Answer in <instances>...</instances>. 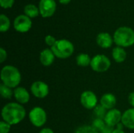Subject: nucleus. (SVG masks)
Masks as SVG:
<instances>
[{
    "label": "nucleus",
    "instance_id": "1",
    "mask_svg": "<svg viewBox=\"0 0 134 133\" xmlns=\"http://www.w3.org/2000/svg\"><path fill=\"white\" fill-rule=\"evenodd\" d=\"M26 116V111L18 103H9L2 110V118L9 125H16L22 122Z\"/></svg>",
    "mask_w": 134,
    "mask_h": 133
},
{
    "label": "nucleus",
    "instance_id": "2",
    "mask_svg": "<svg viewBox=\"0 0 134 133\" xmlns=\"http://www.w3.org/2000/svg\"><path fill=\"white\" fill-rule=\"evenodd\" d=\"M0 77L2 83L11 89L18 87L21 81V74L19 70L11 65H6L2 67Z\"/></svg>",
    "mask_w": 134,
    "mask_h": 133
},
{
    "label": "nucleus",
    "instance_id": "3",
    "mask_svg": "<svg viewBox=\"0 0 134 133\" xmlns=\"http://www.w3.org/2000/svg\"><path fill=\"white\" fill-rule=\"evenodd\" d=\"M114 42L119 47H129L134 44V31L128 27L118 28L114 34Z\"/></svg>",
    "mask_w": 134,
    "mask_h": 133
},
{
    "label": "nucleus",
    "instance_id": "4",
    "mask_svg": "<svg viewBox=\"0 0 134 133\" xmlns=\"http://www.w3.org/2000/svg\"><path fill=\"white\" fill-rule=\"evenodd\" d=\"M51 50L57 58L67 59L73 54L74 45L66 39L57 40L56 43L51 47Z\"/></svg>",
    "mask_w": 134,
    "mask_h": 133
},
{
    "label": "nucleus",
    "instance_id": "5",
    "mask_svg": "<svg viewBox=\"0 0 134 133\" xmlns=\"http://www.w3.org/2000/svg\"><path fill=\"white\" fill-rule=\"evenodd\" d=\"M90 67L96 72H105L111 67V61L106 56L98 54L92 58Z\"/></svg>",
    "mask_w": 134,
    "mask_h": 133
},
{
    "label": "nucleus",
    "instance_id": "6",
    "mask_svg": "<svg viewBox=\"0 0 134 133\" xmlns=\"http://www.w3.org/2000/svg\"><path fill=\"white\" fill-rule=\"evenodd\" d=\"M29 120L31 123L35 127L43 126L47 120V115L44 109L40 107H34L29 112Z\"/></svg>",
    "mask_w": 134,
    "mask_h": 133
},
{
    "label": "nucleus",
    "instance_id": "7",
    "mask_svg": "<svg viewBox=\"0 0 134 133\" xmlns=\"http://www.w3.org/2000/svg\"><path fill=\"white\" fill-rule=\"evenodd\" d=\"M80 102L86 109L92 110L97 106V97L92 91H85L81 94Z\"/></svg>",
    "mask_w": 134,
    "mask_h": 133
},
{
    "label": "nucleus",
    "instance_id": "8",
    "mask_svg": "<svg viewBox=\"0 0 134 133\" xmlns=\"http://www.w3.org/2000/svg\"><path fill=\"white\" fill-rule=\"evenodd\" d=\"M31 91L34 96L42 99L46 97L49 94V86L46 83L42 81H36L32 83Z\"/></svg>",
    "mask_w": 134,
    "mask_h": 133
},
{
    "label": "nucleus",
    "instance_id": "9",
    "mask_svg": "<svg viewBox=\"0 0 134 133\" xmlns=\"http://www.w3.org/2000/svg\"><path fill=\"white\" fill-rule=\"evenodd\" d=\"M14 28L19 32H27L31 27V21L29 16L25 15L17 16L14 20Z\"/></svg>",
    "mask_w": 134,
    "mask_h": 133
},
{
    "label": "nucleus",
    "instance_id": "10",
    "mask_svg": "<svg viewBox=\"0 0 134 133\" xmlns=\"http://www.w3.org/2000/svg\"><path fill=\"white\" fill-rule=\"evenodd\" d=\"M39 12L43 17L51 16L56 9V2L54 0H40Z\"/></svg>",
    "mask_w": 134,
    "mask_h": 133
},
{
    "label": "nucleus",
    "instance_id": "11",
    "mask_svg": "<svg viewBox=\"0 0 134 133\" xmlns=\"http://www.w3.org/2000/svg\"><path fill=\"white\" fill-rule=\"evenodd\" d=\"M122 114L121 113V111L114 108L109 110L107 112L104 120L106 125L114 127L116 126L118 124H119L120 122H122Z\"/></svg>",
    "mask_w": 134,
    "mask_h": 133
},
{
    "label": "nucleus",
    "instance_id": "12",
    "mask_svg": "<svg viewBox=\"0 0 134 133\" xmlns=\"http://www.w3.org/2000/svg\"><path fill=\"white\" fill-rule=\"evenodd\" d=\"M13 96L20 104L27 103L30 100L29 92L24 87H16L13 90Z\"/></svg>",
    "mask_w": 134,
    "mask_h": 133
},
{
    "label": "nucleus",
    "instance_id": "13",
    "mask_svg": "<svg viewBox=\"0 0 134 133\" xmlns=\"http://www.w3.org/2000/svg\"><path fill=\"white\" fill-rule=\"evenodd\" d=\"M100 105L106 110H111L116 105V98L112 93H105L100 98Z\"/></svg>",
    "mask_w": 134,
    "mask_h": 133
},
{
    "label": "nucleus",
    "instance_id": "14",
    "mask_svg": "<svg viewBox=\"0 0 134 133\" xmlns=\"http://www.w3.org/2000/svg\"><path fill=\"white\" fill-rule=\"evenodd\" d=\"M121 122L125 127L134 129V108L128 109L122 114Z\"/></svg>",
    "mask_w": 134,
    "mask_h": 133
},
{
    "label": "nucleus",
    "instance_id": "15",
    "mask_svg": "<svg viewBox=\"0 0 134 133\" xmlns=\"http://www.w3.org/2000/svg\"><path fill=\"white\" fill-rule=\"evenodd\" d=\"M55 55L49 49H45L40 53V62L43 66H50L53 63Z\"/></svg>",
    "mask_w": 134,
    "mask_h": 133
},
{
    "label": "nucleus",
    "instance_id": "16",
    "mask_svg": "<svg viewBox=\"0 0 134 133\" xmlns=\"http://www.w3.org/2000/svg\"><path fill=\"white\" fill-rule=\"evenodd\" d=\"M97 42L99 46L104 49H107L111 46L113 39L110 34L106 33V32H102L100 33L97 37Z\"/></svg>",
    "mask_w": 134,
    "mask_h": 133
},
{
    "label": "nucleus",
    "instance_id": "17",
    "mask_svg": "<svg viewBox=\"0 0 134 133\" xmlns=\"http://www.w3.org/2000/svg\"><path fill=\"white\" fill-rule=\"evenodd\" d=\"M112 56L115 62L122 63L126 58V53L123 48L117 46L115 47L112 50Z\"/></svg>",
    "mask_w": 134,
    "mask_h": 133
},
{
    "label": "nucleus",
    "instance_id": "18",
    "mask_svg": "<svg viewBox=\"0 0 134 133\" xmlns=\"http://www.w3.org/2000/svg\"><path fill=\"white\" fill-rule=\"evenodd\" d=\"M91 60L90 56L86 53H81L77 56L76 57V63L80 67H87L90 65Z\"/></svg>",
    "mask_w": 134,
    "mask_h": 133
},
{
    "label": "nucleus",
    "instance_id": "19",
    "mask_svg": "<svg viewBox=\"0 0 134 133\" xmlns=\"http://www.w3.org/2000/svg\"><path fill=\"white\" fill-rule=\"evenodd\" d=\"M38 8L33 5V4H27V5H25L24 7V13L25 14L29 16V17H35L38 16Z\"/></svg>",
    "mask_w": 134,
    "mask_h": 133
},
{
    "label": "nucleus",
    "instance_id": "20",
    "mask_svg": "<svg viewBox=\"0 0 134 133\" xmlns=\"http://www.w3.org/2000/svg\"><path fill=\"white\" fill-rule=\"evenodd\" d=\"M13 90L11 88L5 85L3 83L0 85V94L2 98L4 99H10L13 96Z\"/></svg>",
    "mask_w": 134,
    "mask_h": 133
},
{
    "label": "nucleus",
    "instance_id": "21",
    "mask_svg": "<svg viewBox=\"0 0 134 133\" xmlns=\"http://www.w3.org/2000/svg\"><path fill=\"white\" fill-rule=\"evenodd\" d=\"M10 26V22L9 18L4 15V14H1L0 15V31L2 32L6 31Z\"/></svg>",
    "mask_w": 134,
    "mask_h": 133
},
{
    "label": "nucleus",
    "instance_id": "22",
    "mask_svg": "<svg viewBox=\"0 0 134 133\" xmlns=\"http://www.w3.org/2000/svg\"><path fill=\"white\" fill-rule=\"evenodd\" d=\"M93 114L94 115L97 117V118H100V119H104L105 115H106V109L104 107H103L101 105H98L97 106L94 110H93Z\"/></svg>",
    "mask_w": 134,
    "mask_h": 133
},
{
    "label": "nucleus",
    "instance_id": "23",
    "mask_svg": "<svg viewBox=\"0 0 134 133\" xmlns=\"http://www.w3.org/2000/svg\"><path fill=\"white\" fill-rule=\"evenodd\" d=\"M106 125V123L104 122V120L103 119H100V118H96L93 123H92V127L97 131L98 132H100L102 131V129L104 128V126Z\"/></svg>",
    "mask_w": 134,
    "mask_h": 133
},
{
    "label": "nucleus",
    "instance_id": "24",
    "mask_svg": "<svg viewBox=\"0 0 134 133\" xmlns=\"http://www.w3.org/2000/svg\"><path fill=\"white\" fill-rule=\"evenodd\" d=\"M75 133H99L97 131H96L92 126H81L78 128Z\"/></svg>",
    "mask_w": 134,
    "mask_h": 133
},
{
    "label": "nucleus",
    "instance_id": "25",
    "mask_svg": "<svg viewBox=\"0 0 134 133\" xmlns=\"http://www.w3.org/2000/svg\"><path fill=\"white\" fill-rule=\"evenodd\" d=\"M11 129V125L2 121L0 122V133H9Z\"/></svg>",
    "mask_w": 134,
    "mask_h": 133
},
{
    "label": "nucleus",
    "instance_id": "26",
    "mask_svg": "<svg viewBox=\"0 0 134 133\" xmlns=\"http://www.w3.org/2000/svg\"><path fill=\"white\" fill-rule=\"evenodd\" d=\"M45 42H46V43L48 45H49V46L52 47L56 43L57 40H56V38L53 36H52V35H47L45 38Z\"/></svg>",
    "mask_w": 134,
    "mask_h": 133
},
{
    "label": "nucleus",
    "instance_id": "27",
    "mask_svg": "<svg viewBox=\"0 0 134 133\" xmlns=\"http://www.w3.org/2000/svg\"><path fill=\"white\" fill-rule=\"evenodd\" d=\"M14 0H0L1 6L3 8H9L13 5Z\"/></svg>",
    "mask_w": 134,
    "mask_h": 133
},
{
    "label": "nucleus",
    "instance_id": "28",
    "mask_svg": "<svg viewBox=\"0 0 134 133\" xmlns=\"http://www.w3.org/2000/svg\"><path fill=\"white\" fill-rule=\"evenodd\" d=\"M7 56V53L6 51L3 49V48H0V62L3 63Z\"/></svg>",
    "mask_w": 134,
    "mask_h": 133
},
{
    "label": "nucleus",
    "instance_id": "29",
    "mask_svg": "<svg viewBox=\"0 0 134 133\" xmlns=\"http://www.w3.org/2000/svg\"><path fill=\"white\" fill-rule=\"evenodd\" d=\"M114 130H115V129H113L112 126H110V125H106L104 126V128L102 129V131L100 132V133H112Z\"/></svg>",
    "mask_w": 134,
    "mask_h": 133
},
{
    "label": "nucleus",
    "instance_id": "30",
    "mask_svg": "<svg viewBox=\"0 0 134 133\" xmlns=\"http://www.w3.org/2000/svg\"><path fill=\"white\" fill-rule=\"evenodd\" d=\"M128 101L130 103V104L133 107V108H134V92H131L128 97Z\"/></svg>",
    "mask_w": 134,
    "mask_h": 133
},
{
    "label": "nucleus",
    "instance_id": "31",
    "mask_svg": "<svg viewBox=\"0 0 134 133\" xmlns=\"http://www.w3.org/2000/svg\"><path fill=\"white\" fill-rule=\"evenodd\" d=\"M39 133H53V131L49 128H44L39 132Z\"/></svg>",
    "mask_w": 134,
    "mask_h": 133
},
{
    "label": "nucleus",
    "instance_id": "32",
    "mask_svg": "<svg viewBox=\"0 0 134 133\" xmlns=\"http://www.w3.org/2000/svg\"><path fill=\"white\" fill-rule=\"evenodd\" d=\"M112 133H125L123 132V130H120V129H115L114 131H113V132Z\"/></svg>",
    "mask_w": 134,
    "mask_h": 133
},
{
    "label": "nucleus",
    "instance_id": "33",
    "mask_svg": "<svg viewBox=\"0 0 134 133\" xmlns=\"http://www.w3.org/2000/svg\"><path fill=\"white\" fill-rule=\"evenodd\" d=\"M71 0H59V2L62 4H68Z\"/></svg>",
    "mask_w": 134,
    "mask_h": 133
}]
</instances>
